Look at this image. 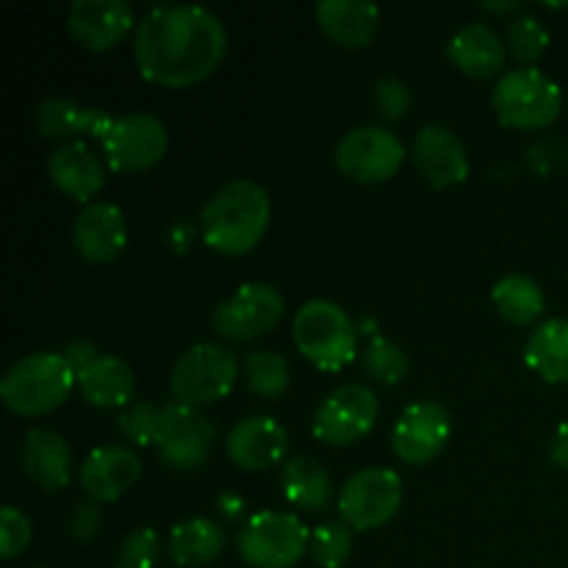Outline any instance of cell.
I'll return each instance as SVG.
<instances>
[{"label":"cell","instance_id":"22","mask_svg":"<svg viewBox=\"0 0 568 568\" xmlns=\"http://www.w3.org/2000/svg\"><path fill=\"white\" fill-rule=\"evenodd\" d=\"M20 464L22 471L44 491H55L70 480V447L61 433L48 427H37L22 438Z\"/></svg>","mask_w":568,"mask_h":568},{"label":"cell","instance_id":"18","mask_svg":"<svg viewBox=\"0 0 568 568\" xmlns=\"http://www.w3.org/2000/svg\"><path fill=\"white\" fill-rule=\"evenodd\" d=\"M139 471H142V464L133 455V449L105 444V447L92 449L83 458L78 480L94 503H111V499H120L122 494L131 491L133 483L139 480Z\"/></svg>","mask_w":568,"mask_h":568},{"label":"cell","instance_id":"20","mask_svg":"<svg viewBox=\"0 0 568 568\" xmlns=\"http://www.w3.org/2000/svg\"><path fill=\"white\" fill-rule=\"evenodd\" d=\"M48 175L75 200H89L103 189L105 166L87 142H64L48 155Z\"/></svg>","mask_w":568,"mask_h":568},{"label":"cell","instance_id":"12","mask_svg":"<svg viewBox=\"0 0 568 568\" xmlns=\"http://www.w3.org/2000/svg\"><path fill=\"white\" fill-rule=\"evenodd\" d=\"M377 422V397L361 383L333 388L314 414V436L331 447H344L364 438Z\"/></svg>","mask_w":568,"mask_h":568},{"label":"cell","instance_id":"9","mask_svg":"<svg viewBox=\"0 0 568 568\" xmlns=\"http://www.w3.org/2000/svg\"><path fill=\"white\" fill-rule=\"evenodd\" d=\"M405 148L392 128L358 125L344 133L333 148L338 172L358 183H383L399 170Z\"/></svg>","mask_w":568,"mask_h":568},{"label":"cell","instance_id":"33","mask_svg":"<svg viewBox=\"0 0 568 568\" xmlns=\"http://www.w3.org/2000/svg\"><path fill=\"white\" fill-rule=\"evenodd\" d=\"M508 48L519 61H536L547 50L549 31L536 14H519L508 22Z\"/></svg>","mask_w":568,"mask_h":568},{"label":"cell","instance_id":"6","mask_svg":"<svg viewBox=\"0 0 568 568\" xmlns=\"http://www.w3.org/2000/svg\"><path fill=\"white\" fill-rule=\"evenodd\" d=\"M239 377V358L233 349L216 342L192 344L170 372V388L178 403L205 405L231 394Z\"/></svg>","mask_w":568,"mask_h":568},{"label":"cell","instance_id":"13","mask_svg":"<svg viewBox=\"0 0 568 568\" xmlns=\"http://www.w3.org/2000/svg\"><path fill=\"white\" fill-rule=\"evenodd\" d=\"M283 316V294L270 283H244L236 294L214 308L216 333L233 342H247V338L264 336L266 331L281 322Z\"/></svg>","mask_w":568,"mask_h":568},{"label":"cell","instance_id":"21","mask_svg":"<svg viewBox=\"0 0 568 568\" xmlns=\"http://www.w3.org/2000/svg\"><path fill=\"white\" fill-rule=\"evenodd\" d=\"M447 55L455 61L458 70L466 75L488 78L494 72L503 70L505 55H508V44L497 37L494 28L486 22H466L458 31L449 37Z\"/></svg>","mask_w":568,"mask_h":568},{"label":"cell","instance_id":"3","mask_svg":"<svg viewBox=\"0 0 568 568\" xmlns=\"http://www.w3.org/2000/svg\"><path fill=\"white\" fill-rule=\"evenodd\" d=\"M78 383L61 353H31L14 361L0 381V399L17 416H42L59 408Z\"/></svg>","mask_w":568,"mask_h":568},{"label":"cell","instance_id":"1","mask_svg":"<svg viewBox=\"0 0 568 568\" xmlns=\"http://www.w3.org/2000/svg\"><path fill=\"white\" fill-rule=\"evenodd\" d=\"M227 48L220 17L205 6H155L136 26L133 55L148 81L189 87L216 70Z\"/></svg>","mask_w":568,"mask_h":568},{"label":"cell","instance_id":"42","mask_svg":"<svg viewBox=\"0 0 568 568\" xmlns=\"http://www.w3.org/2000/svg\"><path fill=\"white\" fill-rule=\"evenodd\" d=\"M519 0H505V3H491V0H486V3H483V9H488V11H514V9H519Z\"/></svg>","mask_w":568,"mask_h":568},{"label":"cell","instance_id":"4","mask_svg":"<svg viewBox=\"0 0 568 568\" xmlns=\"http://www.w3.org/2000/svg\"><path fill=\"white\" fill-rule=\"evenodd\" d=\"M294 344L300 353L325 372H338L355 358V322L333 300H308L300 305L292 322Z\"/></svg>","mask_w":568,"mask_h":568},{"label":"cell","instance_id":"7","mask_svg":"<svg viewBox=\"0 0 568 568\" xmlns=\"http://www.w3.org/2000/svg\"><path fill=\"white\" fill-rule=\"evenodd\" d=\"M311 547V532L294 514L258 510L239 532V555L253 568H292Z\"/></svg>","mask_w":568,"mask_h":568},{"label":"cell","instance_id":"23","mask_svg":"<svg viewBox=\"0 0 568 568\" xmlns=\"http://www.w3.org/2000/svg\"><path fill=\"white\" fill-rule=\"evenodd\" d=\"M314 11L327 37L344 48H366L381 22V9L372 0H320Z\"/></svg>","mask_w":568,"mask_h":568},{"label":"cell","instance_id":"34","mask_svg":"<svg viewBox=\"0 0 568 568\" xmlns=\"http://www.w3.org/2000/svg\"><path fill=\"white\" fill-rule=\"evenodd\" d=\"M161 425V408L153 403H133L122 410L120 427L122 438H128L131 444H139V447H150L155 442V433H159Z\"/></svg>","mask_w":568,"mask_h":568},{"label":"cell","instance_id":"28","mask_svg":"<svg viewBox=\"0 0 568 568\" xmlns=\"http://www.w3.org/2000/svg\"><path fill=\"white\" fill-rule=\"evenodd\" d=\"M525 361L549 383H568V320H547L527 338Z\"/></svg>","mask_w":568,"mask_h":568},{"label":"cell","instance_id":"43","mask_svg":"<svg viewBox=\"0 0 568 568\" xmlns=\"http://www.w3.org/2000/svg\"><path fill=\"white\" fill-rule=\"evenodd\" d=\"M39 568H42V566H39Z\"/></svg>","mask_w":568,"mask_h":568},{"label":"cell","instance_id":"40","mask_svg":"<svg viewBox=\"0 0 568 568\" xmlns=\"http://www.w3.org/2000/svg\"><path fill=\"white\" fill-rule=\"evenodd\" d=\"M549 458H552L555 466H560V469L568 471V422L555 430L552 436V447H549Z\"/></svg>","mask_w":568,"mask_h":568},{"label":"cell","instance_id":"35","mask_svg":"<svg viewBox=\"0 0 568 568\" xmlns=\"http://www.w3.org/2000/svg\"><path fill=\"white\" fill-rule=\"evenodd\" d=\"M159 564V536L153 527H139L122 541L116 568H155Z\"/></svg>","mask_w":568,"mask_h":568},{"label":"cell","instance_id":"24","mask_svg":"<svg viewBox=\"0 0 568 568\" xmlns=\"http://www.w3.org/2000/svg\"><path fill=\"white\" fill-rule=\"evenodd\" d=\"M78 388L94 408H116L125 405L136 392V375L131 364L116 355H98L87 369L78 372Z\"/></svg>","mask_w":568,"mask_h":568},{"label":"cell","instance_id":"19","mask_svg":"<svg viewBox=\"0 0 568 568\" xmlns=\"http://www.w3.org/2000/svg\"><path fill=\"white\" fill-rule=\"evenodd\" d=\"M125 216L114 203H89L72 222V244L87 261L103 264L125 247Z\"/></svg>","mask_w":568,"mask_h":568},{"label":"cell","instance_id":"27","mask_svg":"<svg viewBox=\"0 0 568 568\" xmlns=\"http://www.w3.org/2000/svg\"><path fill=\"white\" fill-rule=\"evenodd\" d=\"M222 547H225L222 525L214 519H205V516L178 521L170 530V555L183 568L211 564V560L220 558Z\"/></svg>","mask_w":568,"mask_h":568},{"label":"cell","instance_id":"10","mask_svg":"<svg viewBox=\"0 0 568 568\" xmlns=\"http://www.w3.org/2000/svg\"><path fill=\"white\" fill-rule=\"evenodd\" d=\"M399 505H403V480L386 466L355 471L338 494V514L353 530H375L386 525Z\"/></svg>","mask_w":568,"mask_h":568},{"label":"cell","instance_id":"39","mask_svg":"<svg viewBox=\"0 0 568 568\" xmlns=\"http://www.w3.org/2000/svg\"><path fill=\"white\" fill-rule=\"evenodd\" d=\"M67 358V364L72 366V372H81V369H87L89 364H92L94 358H98V347H94L92 342H87V338H75V342H70L67 344V349L64 353H61Z\"/></svg>","mask_w":568,"mask_h":568},{"label":"cell","instance_id":"26","mask_svg":"<svg viewBox=\"0 0 568 568\" xmlns=\"http://www.w3.org/2000/svg\"><path fill=\"white\" fill-rule=\"evenodd\" d=\"M281 486L283 497L300 510H325L333 499V480L327 475L325 466L316 458H308V455H300V458H292L281 471Z\"/></svg>","mask_w":568,"mask_h":568},{"label":"cell","instance_id":"2","mask_svg":"<svg viewBox=\"0 0 568 568\" xmlns=\"http://www.w3.org/2000/svg\"><path fill=\"white\" fill-rule=\"evenodd\" d=\"M270 225V194L250 178H233L216 189L200 211V231L209 247L242 255L261 242Z\"/></svg>","mask_w":568,"mask_h":568},{"label":"cell","instance_id":"15","mask_svg":"<svg viewBox=\"0 0 568 568\" xmlns=\"http://www.w3.org/2000/svg\"><path fill=\"white\" fill-rule=\"evenodd\" d=\"M414 161L422 178L436 189L455 186L469 175V155L458 133L447 125H425L414 136Z\"/></svg>","mask_w":568,"mask_h":568},{"label":"cell","instance_id":"11","mask_svg":"<svg viewBox=\"0 0 568 568\" xmlns=\"http://www.w3.org/2000/svg\"><path fill=\"white\" fill-rule=\"evenodd\" d=\"M214 425L194 405L166 403L161 408V425L155 433V453L172 469H194L203 464L214 444Z\"/></svg>","mask_w":568,"mask_h":568},{"label":"cell","instance_id":"32","mask_svg":"<svg viewBox=\"0 0 568 568\" xmlns=\"http://www.w3.org/2000/svg\"><path fill=\"white\" fill-rule=\"evenodd\" d=\"M364 369L372 381L399 383L408 375L410 364L408 355H405V349L399 344H394L392 338L375 336L364 353Z\"/></svg>","mask_w":568,"mask_h":568},{"label":"cell","instance_id":"36","mask_svg":"<svg viewBox=\"0 0 568 568\" xmlns=\"http://www.w3.org/2000/svg\"><path fill=\"white\" fill-rule=\"evenodd\" d=\"M31 544V521L14 505H6L0 510V555L3 558H17L22 549Z\"/></svg>","mask_w":568,"mask_h":568},{"label":"cell","instance_id":"31","mask_svg":"<svg viewBox=\"0 0 568 568\" xmlns=\"http://www.w3.org/2000/svg\"><path fill=\"white\" fill-rule=\"evenodd\" d=\"M353 552V527L347 521H325L311 532V558L322 568H342Z\"/></svg>","mask_w":568,"mask_h":568},{"label":"cell","instance_id":"17","mask_svg":"<svg viewBox=\"0 0 568 568\" xmlns=\"http://www.w3.org/2000/svg\"><path fill=\"white\" fill-rule=\"evenodd\" d=\"M67 28L83 48H114L133 28V9L125 0H75L67 11Z\"/></svg>","mask_w":568,"mask_h":568},{"label":"cell","instance_id":"37","mask_svg":"<svg viewBox=\"0 0 568 568\" xmlns=\"http://www.w3.org/2000/svg\"><path fill=\"white\" fill-rule=\"evenodd\" d=\"M375 105L381 109V114L386 116V120H399V116H405L410 109L408 83L392 75L381 78V81L375 83Z\"/></svg>","mask_w":568,"mask_h":568},{"label":"cell","instance_id":"29","mask_svg":"<svg viewBox=\"0 0 568 568\" xmlns=\"http://www.w3.org/2000/svg\"><path fill=\"white\" fill-rule=\"evenodd\" d=\"M499 314L514 325H530L544 311V292L530 275H505L491 292Z\"/></svg>","mask_w":568,"mask_h":568},{"label":"cell","instance_id":"16","mask_svg":"<svg viewBox=\"0 0 568 568\" xmlns=\"http://www.w3.org/2000/svg\"><path fill=\"white\" fill-rule=\"evenodd\" d=\"M227 458L247 471L270 469L281 464L288 449V436L283 425L272 416H247L227 430Z\"/></svg>","mask_w":568,"mask_h":568},{"label":"cell","instance_id":"14","mask_svg":"<svg viewBox=\"0 0 568 568\" xmlns=\"http://www.w3.org/2000/svg\"><path fill=\"white\" fill-rule=\"evenodd\" d=\"M449 436H453V422L444 405L414 403L394 422L392 449L405 464L422 466L447 447Z\"/></svg>","mask_w":568,"mask_h":568},{"label":"cell","instance_id":"30","mask_svg":"<svg viewBox=\"0 0 568 568\" xmlns=\"http://www.w3.org/2000/svg\"><path fill=\"white\" fill-rule=\"evenodd\" d=\"M244 375H247L250 392L266 399L281 397L288 388V381H292L288 361L281 353H275V349H255V353H250L244 358Z\"/></svg>","mask_w":568,"mask_h":568},{"label":"cell","instance_id":"8","mask_svg":"<svg viewBox=\"0 0 568 568\" xmlns=\"http://www.w3.org/2000/svg\"><path fill=\"white\" fill-rule=\"evenodd\" d=\"M98 139L103 144L111 170L120 172L148 170V166L159 164L166 150L164 122L148 111H128V114L109 116Z\"/></svg>","mask_w":568,"mask_h":568},{"label":"cell","instance_id":"5","mask_svg":"<svg viewBox=\"0 0 568 568\" xmlns=\"http://www.w3.org/2000/svg\"><path fill=\"white\" fill-rule=\"evenodd\" d=\"M494 111L510 128H547L564 109L560 87L538 67H519L505 72L491 92Z\"/></svg>","mask_w":568,"mask_h":568},{"label":"cell","instance_id":"25","mask_svg":"<svg viewBox=\"0 0 568 568\" xmlns=\"http://www.w3.org/2000/svg\"><path fill=\"white\" fill-rule=\"evenodd\" d=\"M109 111L78 105L70 98H44L33 109L37 131L48 139H61L70 136V133H92V136H98L105 122H109Z\"/></svg>","mask_w":568,"mask_h":568},{"label":"cell","instance_id":"38","mask_svg":"<svg viewBox=\"0 0 568 568\" xmlns=\"http://www.w3.org/2000/svg\"><path fill=\"white\" fill-rule=\"evenodd\" d=\"M100 527H103V508L94 499L92 503H78L67 519V532L75 541H92V538H98Z\"/></svg>","mask_w":568,"mask_h":568},{"label":"cell","instance_id":"41","mask_svg":"<svg viewBox=\"0 0 568 568\" xmlns=\"http://www.w3.org/2000/svg\"><path fill=\"white\" fill-rule=\"evenodd\" d=\"M220 508H225L227 516H239V510H244V499L231 497V494H222Z\"/></svg>","mask_w":568,"mask_h":568}]
</instances>
